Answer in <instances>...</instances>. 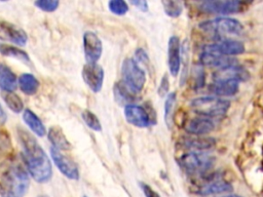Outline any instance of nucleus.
Here are the masks:
<instances>
[{"label":"nucleus","instance_id":"nucleus-1","mask_svg":"<svg viewBox=\"0 0 263 197\" xmlns=\"http://www.w3.org/2000/svg\"><path fill=\"white\" fill-rule=\"evenodd\" d=\"M17 134L29 174L39 184L49 182L52 178V165L45 151L36 139L25 129L18 128Z\"/></svg>","mask_w":263,"mask_h":197},{"label":"nucleus","instance_id":"nucleus-2","mask_svg":"<svg viewBox=\"0 0 263 197\" xmlns=\"http://www.w3.org/2000/svg\"><path fill=\"white\" fill-rule=\"evenodd\" d=\"M198 27L204 34L217 40L232 39V37L240 35L243 31L242 24L230 16H217L206 19L201 22Z\"/></svg>","mask_w":263,"mask_h":197},{"label":"nucleus","instance_id":"nucleus-3","mask_svg":"<svg viewBox=\"0 0 263 197\" xmlns=\"http://www.w3.org/2000/svg\"><path fill=\"white\" fill-rule=\"evenodd\" d=\"M30 187L28 171L20 165L10 167L4 174L1 197H24Z\"/></svg>","mask_w":263,"mask_h":197},{"label":"nucleus","instance_id":"nucleus-4","mask_svg":"<svg viewBox=\"0 0 263 197\" xmlns=\"http://www.w3.org/2000/svg\"><path fill=\"white\" fill-rule=\"evenodd\" d=\"M193 111L205 118H219L227 114L230 108V102L222 97L215 95L198 96L191 101L190 103Z\"/></svg>","mask_w":263,"mask_h":197},{"label":"nucleus","instance_id":"nucleus-5","mask_svg":"<svg viewBox=\"0 0 263 197\" xmlns=\"http://www.w3.org/2000/svg\"><path fill=\"white\" fill-rule=\"evenodd\" d=\"M121 83L133 93L142 91L146 83V73L133 57H126L121 64Z\"/></svg>","mask_w":263,"mask_h":197},{"label":"nucleus","instance_id":"nucleus-6","mask_svg":"<svg viewBox=\"0 0 263 197\" xmlns=\"http://www.w3.org/2000/svg\"><path fill=\"white\" fill-rule=\"evenodd\" d=\"M215 158L205 152H188L179 159L181 167L189 173H203L214 164Z\"/></svg>","mask_w":263,"mask_h":197},{"label":"nucleus","instance_id":"nucleus-7","mask_svg":"<svg viewBox=\"0 0 263 197\" xmlns=\"http://www.w3.org/2000/svg\"><path fill=\"white\" fill-rule=\"evenodd\" d=\"M199 9L206 13L229 15L237 13L243 9L245 3L234 0H211L202 1L199 4Z\"/></svg>","mask_w":263,"mask_h":197},{"label":"nucleus","instance_id":"nucleus-8","mask_svg":"<svg viewBox=\"0 0 263 197\" xmlns=\"http://www.w3.org/2000/svg\"><path fill=\"white\" fill-rule=\"evenodd\" d=\"M50 157L57 166V168L61 171L63 175H65L67 179L72 181H78L80 178L79 174V168L76 164V162L69 158L67 155L63 154L60 150L50 147Z\"/></svg>","mask_w":263,"mask_h":197},{"label":"nucleus","instance_id":"nucleus-9","mask_svg":"<svg viewBox=\"0 0 263 197\" xmlns=\"http://www.w3.org/2000/svg\"><path fill=\"white\" fill-rule=\"evenodd\" d=\"M246 50L245 45L241 41L236 39H223V40H216L215 42L204 45L203 51L218 53L224 56L239 55L243 53Z\"/></svg>","mask_w":263,"mask_h":197},{"label":"nucleus","instance_id":"nucleus-10","mask_svg":"<svg viewBox=\"0 0 263 197\" xmlns=\"http://www.w3.org/2000/svg\"><path fill=\"white\" fill-rule=\"evenodd\" d=\"M82 41L86 64H98L103 53V44L100 37L95 32L85 31Z\"/></svg>","mask_w":263,"mask_h":197},{"label":"nucleus","instance_id":"nucleus-11","mask_svg":"<svg viewBox=\"0 0 263 197\" xmlns=\"http://www.w3.org/2000/svg\"><path fill=\"white\" fill-rule=\"evenodd\" d=\"M0 40L24 47L28 43V35L18 26L6 21H0Z\"/></svg>","mask_w":263,"mask_h":197},{"label":"nucleus","instance_id":"nucleus-12","mask_svg":"<svg viewBox=\"0 0 263 197\" xmlns=\"http://www.w3.org/2000/svg\"><path fill=\"white\" fill-rule=\"evenodd\" d=\"M81 75L83 81L92 92L98 93L101 91L105 79L103 67L99 64H85L82 68Z\"/></svg>","mask_w":263,"mask_h":197},{"label":"nucleus","instance_id":"nucleus-13","mask_svg":"<svg viewBox=\"0 0 263 197\" xmlns=\"http://www.w3.org/2000/svg\"><path fill=\"white\" fill-rule=\"evenodd\" d=\"M124 118L130 125L139 128H146L152 124L148 111L137 104L126 105L123 109Z\"/></svg>","mask_w":263,"mask_h":197},{"label":"nucleus","instance_id":"nucleus-14","mask_svg":"<svg viewBox=\"0 0 263 197\" xmlns=\"http://www.w3.org/2000/svg\"><path fill=\"white\" fill-rule=\"evenodd\" d=\"M182 65V44L178 36L173 35L167 42V66L172 76L176 77Z\"/></svg>","mask_w":263,"mask_h":197},{"label":"nucleus","instance_id":"nucleus-15","mask_svg":"<svg viewBox=\"0 0 263 197\" xmlns=\"http://www.w3.org/2000/svg\"><path fill=\"white\" fill-rule=\"evenodd\" d=\"M249 76L247 69L237 64L216 70L213 73V81H236L239 83L248 80Z\"/></svg>","mask_w":263,"mask_h":197},{"label":"nucleus","instance_id":"nucleus-16","mask_svg":"<svg viewBox=\"0 0 263 197\" xmlns=\"http://www.w3.org/2000/svg\"><path fill=\"white\" fill-rule=\"evenodd\" d=\"M181 146L189 152H203L210 150L216 146L214 137L205 135H190L181 140Z\"/></svg>","mask_w":263,"mask_h":197},{"label":"nucleus","instance_id":"nucleus-17","mask_svg":"<svg viewBox=\"0 0 263 197\" xmlns=\"http://www.w3.org/2000/svg\"><path fill=\"white\" fill-rule=\"evenodd\" d=\"M184 127L191 135H205L215 129V123L210 118L197 116L189 119Z\"/></svg>","mask_w":263,"mask_h":197},{"label":"nucleus","instance_id":"nucleus-18","mask_svg":"<svg viewBox=\"0 0 263 197\" xmlns=\"http://www.w3.org/2000/svg\"><path fill=\"white\" fill-rule=\"evenodd\" d=\"M200 63L203 66H208V67H214L217 70L219 69H223L229 66H233V65H237V61L234 57H230V56H224V55H220L218 53H213V52H208V51H203L200 53Z\"/></svg>","mask_w":263,"mask_h":197},{"label":"nucleus","instance_id":"nucleus-19","mask_svg":"<svg viewBox=\"0 0 263 197\" xmlns=\"http://www.w3.org/2000/svg\"><path fill=\"white\" fill-rule=\"evenodd\" d=\"M232 191V185L225 180H211L210 182L203 184L196 191L197 194L201 196L225 194Z\"/></svg>","mask_w":263,"mask_h":197},{"label":"nucleus","instance_id":"nucleus-20","mask_svg":"<svg viewBox=\"0 0 263 197\" xmlns=\"http://www.w3.org/2000/svg\"><path fill=\"white\" fill-rule=\"evenodd\" d=\"M239 83L236 81H213L209 90L213 95L218 97L233 96L238 92Z\"/></svg>","mask_w":263,"mask_h":197},{"label":"nucleus","instance_id":"nucleus-21","mask_svg":"<svg viewBox=\"0 0 263 197\" xmlns=\"http://www.w3.org/2000/svg\"><path fill=\"white\" fill-rule=\"evenodd\" d=\"M18 86V79L13 71L3 63H0V89L4 92H14Z\"/></svg>","mask_w":263,"mask_h":197},{"label":"nucleus","instance_id":"nucleus-22","mask_svg":"<svg viewBox=\"0 0 263 197\" xmlns=\"http://www.w3.org/2000/svg\"><path fill=\"white\" fill-rule=\"evenodd\" d=\"M47 139L51 144V147L60 151H67L71 149V144L60 126H50L47 130Z\"/></svg>","mask_w":263,"mask_h":197},{"label":"nucleus","instance_id":"nucleus-23","mask_svg":"<svg viewBox=\"0 0 263 197\" xmlns=\"http://www.w3.org/2000/svg\"><path fill=\"white\" fill-rule=\"evenodd\" d=\"M23 120L35 135L42 137L45 134H47V130H46L43 122L32 110H30V109L24 110Z\"/></svg>","mask_w":263,"mask_h":197},{"label":"nucleus","instance_id":"nucleus-24","mask_svg":"<svg viewBox=\"0 0 263 197\" xmlns=\"http://www.w3.org/2000/svg\"><path fill=\"white\" fill-rule=\"evenodd\" d=\"M38 79L31 73H23L18 77V87L26 95H34L39 89Z\"/></svg>","mask_w":263,"mask_h":197},{"label":"nucleus","instance_id":"nucleus-25","mask_svg":"<svg viewBox=\"0 0 263 197\" xmlns=\"http://www.w3.org/2000/svg\"><path fill=\"white\" fill-rule=\"evenodd\" d=\"M0 54L3 56H9V57H14L23 63H30V56L29 54L13 45H9V44H5V43H0Z\"/></svg>","mask_w":263,"mask_h":197},{"label":"nucleus","instance_id":"nucleus-26","mask_svg":"<svg viewBox=\"0 0 263 197\" xmlns=\"http://www.w3.org/2000/svg\"><path fill=\"white\" fill-rule=\"evenodd\" d=\"M134 95L135 94H133L121 82H118L114 85V97L118 105L125 107L126 105L135 104Z\"/></svg>","mask_w":263,"mask_h":197},{"label":"nucleus","instance_id":"nucleus-27","mask_svg":"<svg viewBox=\"0 0 263 197\" xmlns=\"http://www.w3.org/2000/svg\"><path fill=\"white\" fill-rule=\"evenodd\" d=\"M2 97L6 106L15 114L24 112V103L22 98L14 92H2Z\"/></svg>","mask_w":263,"mask_h":197},{"label":"nucleus","instance_id":"nucleus-28","mask_svg":"<svg viewBox=\"0 0 263 197\" xmlns=\"http://www.w3.org/2000/svg\"><path fill=\"white\" fill-rule=\"evenodd\" d=\"M176 101H177V95L176 92H170L166 96H165V101H164V122L166 124V126L168 128H171L172 122H173V114H174V110H175V106H176Z\"/></svg>","mask_w":263,"mask_h":197},{"label":"nucleus","instance_id":"nucleus-29","mask_svg":"<svg viewBox=\"0 0 263 197\" xmlns=\"http://www.w3.org/2000/svg\"><path fill=\"white\" fill-rule=\"evenodd\" d=\"M81 118L83 122L93 131L101 132L102 131V124L99 120V118L96 116L95 113H92L89 110H84L81 113Z\"/></svg>","mask_w":263,"mask_h":197},{"label":"nucleus","instance_id":"nucleus-30","mask_svg":"<svg viewBox=\"0 0 263 197\" xmlns=\"http://www.w3.org/2000/svg\"><path fill=\"white\" fill-rule=\"evenodd\" d=\"M164 13L170 17H178L183 11V5L179 1H162Z\"/></svg>","mask_w":263,"mask_h":197},{"label":"nucleus","instance_id":"nucleus-31","mask_svg":"<svg viewBox=\"0 0 263 197\" xmlns=\"http://www.w3.org/2000/svg\"><path fill=\"white\" fill-rule=\"evenodd\" d=\"M109 10L115 15H124L128 11V4L123 0H111L108 2Z\"/></svg>","mask_w":263,"mask_h":197},{"label":"nucleus","instance_id":"nucleus-32","mask_svg":"<svg viewBox=\"0 0 263 197\" xmlns=\"http://www.w3.org/2000/svg\"><path fill=\"white\" fill-rule=\"evenodd\" d=\"M34 5L38 9L44 12H53L60 6V1L59 0H37L34 2Z\"/></svg>","mask_w":263,"mask_h":197},{"label":"nucleus","instance_id":"nucleus-33","mask_svg":"<svg viewBox=\"0 0 263 197\" xmlns=\"http://www.w3.org/2000/svg\"><path fill=\"white\" fill-rule=\"evenodd\" d=\"M193 84L196 88H199L203 85L204 81V72L201 67H195L193 69Z\"/></svg>","mask_w":263,"mask_h":197},{"label":"nucleus","instance_id":"nucleus-34","mask_svg":"<svg viewBox=\"0 0 263 197\" xmlns=\"http://www.w3.org/2000/svg\"><path fill=\"white\" fill-rule=\"evenodd\" d=\"M168 90H170V80H168L167 74H164L160 80V83L157 89L158 95L161 97H164L168 94Z\"/></svg>","mask_w":263,"mask_h":197},{"label":"nucleus","instance_id":"nucleus-35","mask_svg":"<svg viewBox=\"0 0 263 197\" xmlns=\"http://www.w3.org/2000/svg\"><path fill=\"white\" fill-rule=\"evenodd\" d=\"M135 57H136L135 60H136L137 63H141V64L146 65V66L149 65V56L143 48L139 47L135 50Z\"/></svg>","mask_w":263,"mask_h":197},{"label":"nucleus","instance_id":"nucleus-36","mask_svg":"<svg viewBox=\"0 0 263 197\" xmlns=\"http://www.w3.org/2000/svg\"><path fill=\"white\" fill-rule=\"evenodd\" d=\"M139 186L143 192V194L145 195V197H161L151 186H149L148 184L146 183H143V182H140L139 183Z\"/></svg>","mask_w":263,"mask_h":197},{"label":"nucleus","instance_id":"nucleus-37","mask_svg":"<svg viewBox=\"0 0 263 197\" xmlns=\"http://www.w3.org/2000/svg\"><path fill=\"white\" fill-rule=\"evenodd\" d=\"M129 4L134 5L137 9H139V10L142 11V12L148 11V8H149L148 2L145 1V0H136V1H135V0H132V1H129Z\"/></svg>","mask_w":263,"mask_h":197},{"label":"nucleus","instance_id":"nucleus-38","mask_svg":"<svg viewBox=\"0 0 263 197\" xmlns=\"http://www.w3.org/2000/svg\"><path fill=\"white\" fill-rule=\"evenodd\" d=\"M6 118H7L6 113H5V111L3 110V108L0 104V123H4L6 121Z\"/></svg>","mask_w":263,"mask_h":197},{"label":"nucleus","instance_id":"nucleus-39","mask_svg":"<svg viewBox=\"0 0 263 197\" xmlns=\"http://www.w3.org/2000/svg\"><path fill=\"white\" fill-rule=\"evenodd\" d=\"M223 197H243V196H240V195H235V194H229V195H225Z\"/></svg>","mask_w":263,"mask_h":197},{"label":"nucleus","instance_id":"nucleus-40","mask_svg":"<svg viewBox=\"0 0 263 197\" xmlns=\"http://www.w3.org/2000/svg\"><path fill=\"white\" fill-rule=\"evenodd\" d=\"M38 197H49V196H47V195H39Z\"/></svg>","mask_w":263,"mask_h":197},{"label":"nucleus","instance_id":"nucleus-41","mask_svg":"<svg viewBox=\"0 0 263 197\" xmlns=\"http://www.w3.org/2000/svg\"><path fill=\"white\" fill-rule=\"evenodd\" d=\"M81 197H87V196H86V195H83V196H81Z\"/></svg>","mask_w":263,"mask_h":197}]
</instances>
